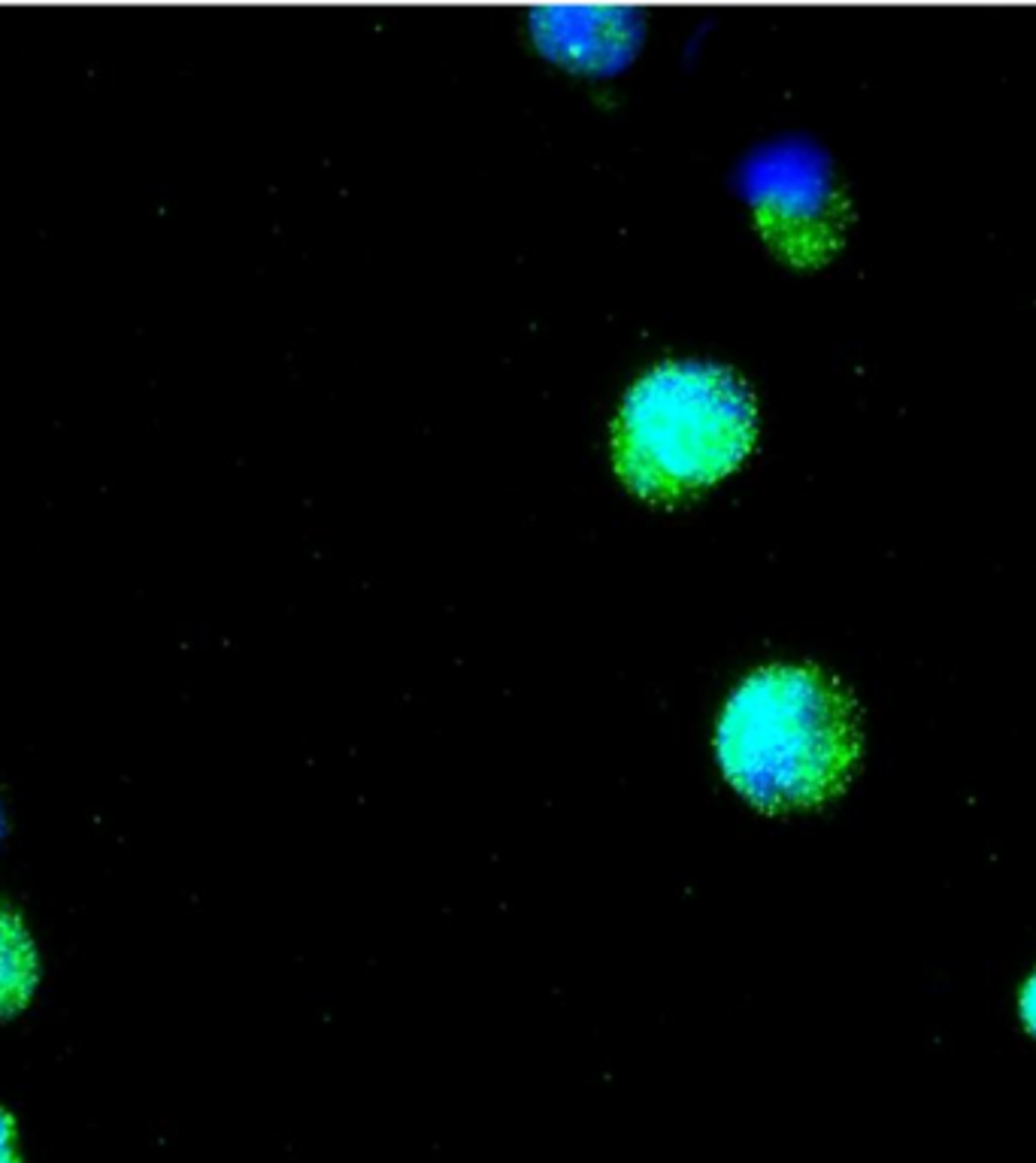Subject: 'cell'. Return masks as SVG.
Instances as JSON below:
<instances>
[{
	"mask_svg": "<svg viewBox=\"0 0 1036 1163\" xmlns=\"http://www.w3.org/2000/svg\"><path fill=\"white\" fill-rule=\"evenodd\" d=\"M634 22L625 10H543L536 34L540 43L582 68H609L631 52Z\"/></svg>",
	"mask_w": 1036,
	"mask_h": 1163,
	"instance_id": "4",
	"label": "cell"
},
{
	"mask_svg": "<svg viewBox=\"0 0 1036 1163\" xmlns=\"http://www.w3.org/2000/svg\"><path fill=\"white\" fill-rule=\"evenodd\" d=\"M745 191L764 234L791 257L833 243V188L822 155L809 146H773L745 167Z\"/></svg>",
	"mask_w": 1036,
	"mask_h": 1163,
	"instance_id": "3",
	"label": "cell"
},
{
	"mask_svg": "<svg viewBox=\"0 0 1036 1163\" xmlns=\"http://www.w3.org/2000/svg\"><path fill=\"white\" fill-rule=\"evenodd\" d=\"M37 985V954L19 915L0 906V1018L19 1012Z\"/></svg>",
	"mask_w": 1036,
	"mask_h": 1163,
	"instance_id": "5",
	"label": "cell"
},
{
	"mask_svg": "<svg viewBox=\"0 0 1036 1163\" xmlns=\"http://www.w3.org/2000/svg\"><path fill=\"white\" fill-rule=\"evenodd\" d=\"M755 439V406L743 382L712 364H667L627 394L616 428V464L649 500H676L727 476Z\"/></svg>",
	"mask_w": 1036,
	"mask_h": 1163,
	"instance_id": "2",
	"label": "cell"
},
{
	"mask_svg": "<svg viewBox=\"0 0 1036 1163\" xmlns=\"http://www.w3.org/2000/svg\"><path fill=\"white\" fill-rule=\"evenodd\" d=\"M0 1163H22V1154L15 1149V1121L4 1109H0Z\"/></svg>",
	"mask_w": 1036,
	"mask_h": 1163,
	"instance_id": "6",
	"label": "cell"
},
{
	"mask_svg": "<svg viewBox=\"0 0 1036 1163\" xmlns=\"http://www.w3.org/2000/svg\"><path fill=\"white\" fill-rule=\"evenodd\" d=\"M0 834H4V812H0Z\"/></svg>",
	"mask_w": 1036,
	"mask_h": 1163,
	"instance_id": "8",
	"label": "cell"
},
{
	"mask_svg": "<svg viewBox=\"0 0 1036 1163\" xmlns=\"http://www.w3.org/2000/svg\"><path fill=\"white\" fill-rule=\"evenodd\" d=\"M1022 1015L1027 1021V1027H1031L1033 1033H1036V976L1031 978V982H1027L1024 994H1022Z\"/></svg>",
	"mask_w": 1036,
	"mask_h": 1163,
	"instance_id": "7",
	"label": "cell"
},
{
	"mask_svg": "<svg viewBox=\"0 0 1036 1163\" xmlns=\"http://www.w3.org/2000/svg\"><path fill=\"white\" fill-rule=\"evenodd\" d=\"M855 706L812 667H767L725 706L718 754L740 791L764 809L833 797L858 761Z\"/></svg>",
	"mask_w": 1036,
	"mask_h": 1163,
	"instance_id": "1",
	"label": "cell"
}]
</instances>
